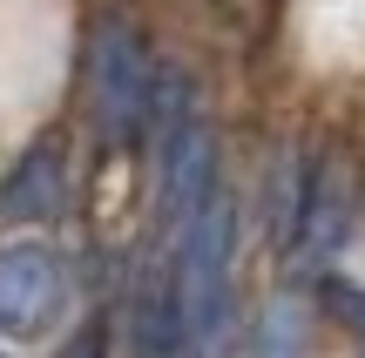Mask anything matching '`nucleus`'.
I'll return each instance as SVG.
<instances>
[{"label": "nucleus", "mask_w": 365, "mask_h": 358, "mask_svg": "<svg viewBox=\"0 0 365 358\" xmlns=\"http://www.w3.org/2000/svg\"><path fill=\"white\" fill-rule=\"evenodd\" d=\"M156 54L122 14H108L88 41V102H95V129L108 149H135L149 135L156 115Z\"/></svg>", "instance_id": "f257e3e1"}, {"label": "nucleus", "mask_w": 365, "mask_h": 358, "mask_svg": "<svg viewBox=\"0 0 365 358\" xmlns=\"http://www.w3.org/2000/svg\"><path fill=\"white\" fill-rule=\"evenodd\" d=\"M304 352V311L298 298H271L257 318V358H298Z\"/></svg>", "instance_id": "0eeeda50"}, {"label": "nucleus", "mask_w": 365, "mask_h": 358, "mask_svg": "<svg viewBox=\"0 0 365 358\" xmlns=\"http://www.w3.org/2000/svg\"><path fill=\"white\" fill-rule=\"evenodd\" d=\"M129 358H190L182 298H176V264L163 251L135 270V291H129Z\"/></svg>", "instance_id": "7ed1b4c3"}, {"label": "nucleus", "mask_w": 365, "mask_h": 358, "mask_svg": "<svg viewBox=\"0 0 365 358\" xmlns=\"http://www.w3.org/2000/svg\"><path fill=\"white\" fill-rule=\"evenodd\" d=\"M75 305V278L54 243H7L0 251V345H48Z\"/></svg>", "instance_id": "f03ea898"}, {"label": "nucleus", "mask_w": 365, "mask_h": 358, "mask_svg": "<svg viewBox=\"0 0 365 358\" xmlns=\"http://www.w3.org/2000/svg\"><path fill=\"white\" fill-rule=\"evenodd\" d=\"M345 230H352V176L339 169V162H318L312 169V196H304V223H298V243H291V257L312 270H325L331 257H339Z\"/></svg>", "instance_id": "39448f33"}, {"label": "nucleus", "mask_w": 365, "mask_h": 358, "mask_svg": "<svg viewBox=\"0 0 365 358\" xmlns=\"http://www.w3.org/2000/svg\"><path fill=\"white\" fill-rule=\"evenodd\" d=\"M68 210V156L54 135H41L34 149H21V162L0 183V216L7 223H54Z\"/></svg>", "instance_id": "20e7f679"}, {"label": "nucleus", "mask_w": 365, "mask_h": 358, "mask_svg": "<svg viewBox=\"0 0 365 358\" xmlns=\"http://www.w3.org/2000/svg\"><path fill=\"white\" fill-rule=\"evenodd\" d=\"M312 169H318V156H304V149L277 156V169H271V189H264V223H271V243H277V251L298 243L304 196H312Z\"/></svg>", "instance_id": "423d86ee"}, {"label": "nucleus", "mask_w": 365, "mask_h": 358, "mask_svg": "<svg viewBox=\"0 0 365 358\" xmlns=\"http://www.w3.org/2000/svg\"><path fill=\"white\" fill-rule=\"evenodd\" d=\"M318 305L345 325V332L365 338V284H345V278H318Z\"/></svg>", "instance_id": "6e6552de"}, {"label": "nucleus", "mask_w": 365, "mask_h": 358, "mask_svg": "<svg viewBox=\"0 0 365 358\" xmlns=\"http://www.w3.org/2000/svg\"><path fill=\"white\" fill-rule=\"evenodd\" d=\"M102 352H108V318H88V325L61 345V358H102Z\"/></svg>", "instance_id": "1a4fd4ad"}]
</instances>
